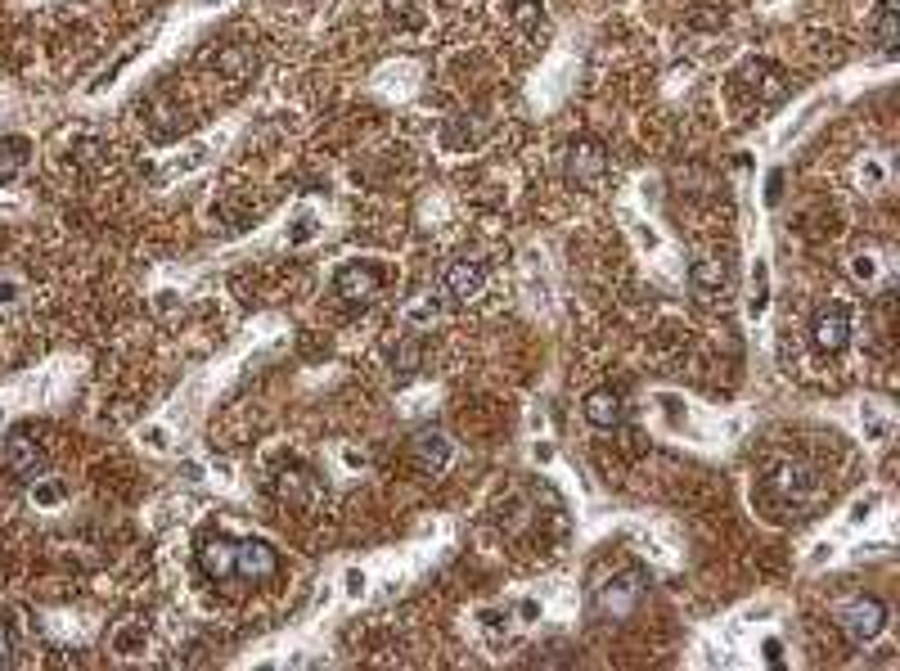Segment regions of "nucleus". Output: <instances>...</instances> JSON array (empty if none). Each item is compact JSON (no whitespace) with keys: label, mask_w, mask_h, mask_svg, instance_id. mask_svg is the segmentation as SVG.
Segmentation results:
<instances>
[{"label":"nucleus","mask_w":900,"mask_h":671,"mask_svg":"<svg viewBox=\"0 0 900 671\" xmlns=\"http://www.w3.org/2000/svg\"><path fill=\"white\" fill-rule=\"evenodd\" d=\"M837 622L855 644H869L887 631V604L882 599H851V604L837 608Z\"/></svg>","instance_id":"nucleus-1"},{"label":"nucleus","mask_w":900,"mask_h":671,"mask_svg":"<svg viewBox=\"0 0 900 671\" xmlns=\"http://www.w3.org/2000/svg\"><path fill=\"white\" fill-rule=\"evenodd\" d=\"M810 343H815V352H824V356H842L846 343H851V311H846L842 302L824 307L815 320H810Z\"/></svg>","instance_id":"nucleus-2"},{"label":"nucleus","mask_w":900,"mask_h":671,"mask_svg":"<svg viewBox=\"0 0 900 671\" xmlns=\"http://www.w3.org/2000/svg\"><path fill=\"white\" fill-rule=\"evenodd\" d=\"M567 176H572V185H581V190H599V185L608 181V154H603V145L576 140L572 154H567Z\"/></svg>","instance_id":"nucleus-3"},{"label":"nucleus","mask_w":900,"mask_h":671,"mask_svg":"<svg viewBox=\"0 0 900 671\" xmlns=\"http://www.w3.org/2000/svg\"><path fill=\"white\" fill-rule=\"evenodd\" d=\"M383 266H374V262H347L338 275H333V289L342 293L347 302H369V298H378L383 293Z\"/></svg>","instance_id":"nucleus-4"},{"label":"nucleus","mask_w":900,"mask_h":671,"mask_svg":"<svg viewBox=\"0 0 900 671\" xmlns=\"http://www.w3.org/2000/svg\"><path fill=\"white\" fill-rule=\"evenodd\" d=\"M279 572V554L266 541H234V577L239 581H270Z\"/></svg>","instance_id":"nucleus-5"},{"label":"nucleus","mask_w":900,"mask_h":671,"mask_svg":"<svg viewBox=\"0 0 900 671\" xmlns=\"http://www.w3.org/2000/svg\"><path fill=\"white\" fill-rule=\"evenodd\" d=\"M639 599H644V577H639V572H626V577L608 581V586L599 590V613L608 617V622L612 617H630Z\"/></svg>","instance_id":"nucleus-6"},{"label":"nucleus","mask_w":900,"mask_h":671,"mask_svg":"<svg viewBox=\"0 0 900 671\" xmlns=\"http://www.w3.org/2000/svg\"><path fill=\"white\" fill-rule=\"evenodd\" d=\"M482 289H486V266L477 262V257H459V262L446 266V293L455 302L482 298Z\"/></svg>","instance_id":"nucleus-7"},{"label":"nucleus","mask_w":900,"mask_h":671,"mask_svg":"<svg viewBox=\"0 0 900 671\" xmlns=\"http://www.w3.org/2000/svg\"><path fill=\"white\" fill-rule=\"evenodd\" d=\"M0 460H5V469L14 473V478H27V482L41 478V473H45V455H41V446H36L32 437H23V433L9 437V442L0 446Z\"/></svg>","instance_id":"nucleus-8"},{"label":"nucleus","mask_w":900,"mask_h":671,"mask_svg":"<svg viewBox=\"0 0 900 671\" xmlns=\"http://www.w3.org/2000/svg\"><path fill=\"white\" fill-rule=\"evenodd\" d=\"M410 460L419 473H441L450 464V437L446 433H419L410 437Z\"/></svg>","instance_id":"nucleus-9"},{"label":"nucleus","mask_w":900,"mask_h":671,"mask_svg":"<svg viewBox=\"0 0 900 671\" xmlns=\"http://www.w3.org/2000/svg\"><path fill=\"white\" fill-rule=\"evenodd\" d=\"M689 284H693L698 298H716V293L729 284V262L725 257H698V262L689 266Z\"/></svg>","instance_id":"nucleus-10"},{"label":"nucleus","mask_w":900,"mask_h":671,"mask_svg":"<svg viewBox=\"0 0 900 671\" xmlns=\"http://www.w3.org/2000/svg\"><path fill=\"white\" fill-rule=\"evenodd\" d=\"M198 568H203L212 581L234 577V541H225V536L203 541V545H198Z\"/></svg>","instance_id":"nucleus-11"},{"label":"nucleus","mask_w":900,"mask_h":671,"mask_svg":"<svg viewBox=\"0 0 900 671\" xmlns=\"http://www.w3.org/2000/svg\"><path fill=\"white\" fill-rule=\"evenodd\" d=\"M585 419H590L594 428H617L621 419H626V406H621V397L612 388H594L590 397H585Z\"/></svg>","instance_id":"nucleus-12"},{"label":"nucleus","mask_w":900,"mask_h":671,"mask_svg":"<svg viewBox=\"0 0 900 671\" xmlns=\"http://www.w3.org/2000/svg\"><path fill=\"white\" fill-rule=\"evenodd\" d=\"M896 41H900V5H896V0H882V5H878V46L891 55Z\"/></svg>","instance_id":"nucleus-13"},{"label":"nucleus","mask_w":900,"mask_h":671,"mask_svg":"<svg viewBox=\"0 0 900 671\" xmlns=\"http://www.w3.org/2000/svg\"><path fill=\"white\" fill-rule=\"evenodd\" d=\"M419 361H423V343H419V338H405V343H396V352H392V370L401 374V379H410V374L419 370Z\"/></svg>","instance_id":"nucleus-14"},{"label":"nucleus","mask_w":900,"mask_h":671,"mask_svg":"<svg viewBox=\"0 0 900 671\" xmlns=\"http://www.w3.org/2000/svg\"><path fill=\"white\" fill-rule=\"evenodd\" d=\"M509 14H513V23H518V28L536 32L540 23H545V0H513Z\"/></svg>","instance_id":"nucleus-15"},{"label":"nucleus","mask_w":900,"mask_h":671,"mask_svg":"<svg viewBox=\"0 0 900 671\" xmlns=\"http://www.w3.org/2000/svg\"><path fill=\"white\" fill-rule=\"evenodd\" d=\"M216 64H221L230 77H243V73L252 68V50H225V55L216 59Z\"/></svg>","instance_id":"nucleus-16"},{"label":"nucleus","mask_w":900,"mask_h":671,"mask_svg":"<svg viewBox=\"0 0 900 671\" xmlns=\"http://www.w3.org/2000/svg\"><path fill=\"white\" fill-rule=\"evenodd\" d=\"M765 302H770V298H765V266H756V293H752V316H761V311H765Z\"/></svg>","instance_id":"nucleus-17"},{"label":"nucleus","mask_w":900,"mask_h":671,"mask_svg":"<svg viewBox=\"0 0 900 671\" xmlns=\"http://www.w3.org/2000/svg\"><path fill=\"white\" fill-rule=\"evenodd\" d=\"M59 496H63L59 482H41V487H36V500H41V505H59Z\"/></svg>","instance_id":"nucleus-18"},{"label":"nucleus","mask_w":900,"mask_h":671,"mask_svg":"<svg viewBox=\"0 0 900 671\" xmlns=\"http://www.w3.org/2000/svg\"><path fill=\"white\" fill-rule=\"evenodd\" d=\"M140 640H144V626H126V631L117 635V649L126 653V649H135V644H140Z\"/></svg>","instance_id":"nucleus-19"},{"label":"nucleus","mask_w":900,"mask_h":671,"mask_svg":"<svg viewBox=\"0 0 900 671\" xmlns=\"http://www.w3.org/2000/svg\"><path fill=\"white\" fill-rule=\"evenodd\" d=\"M783 199V172H770V185H765V203H779Z\"/></svg>","instance_id":"nucleus-20"},{"label":"nucleus","mask_w":900,"mask_h":671,"mask_svg":"<svg viewBox=\"0 0 900 671\" xmlns=\"http://www.w3.org/2000/svg\"><path fill=\"white\" fill-rule=\"evenodd\" d=\"M342 581H347V595H365V572H360V568H351Z\"/></svg>","instance_id":"nucleus-21"},{"label":"nucleus","mask_w":900,"mask_h":671,"mask_svg":"<svg viewBox=\"0 0 900 671\" xmlns=\"http://www.w3.org/2000/svg\"><path fill=\"white\" fill-rule=\"evenodd\" d=\"M9 658H14V635L0 626V667H9Z\"/></svg>","instance_id":"nucleus-22"},{"label":"nucleus","mask_w":900,"mask_h":671,"mask_svg":"<svg viewBox=\"0 0 900 671\" xmlns=\"http://www.w3.org/2000/svg\"><path fill=\"white\" fill-rule=\"evenodd\" d=\"M311 235H315V221H311V217H302V226H297L288 239H293V244H306V239H311Z\"/></svg>","instance_id":"nucleus-23"},{"label":"nucleus","mask_w":900,"mask_h":671,"mask_svg":"<svg viewBox=\"0 0 900 671\" xmlns=\"http://www.w3.org/2000/svg\"><path fill=\"white\" fill-rule=\"evenodd\" d=\"M765 662H770V667H779V662H783V644L779 640H765Z\"/></svg>","instance_id":"nucleus-24"},{"label":"nucleus","mask_w":900,"mask_h":671,"mask_svg":"<svg viewBox=\"0 0 900 671\" xmlns=\"http://www.w3.org/2000/svg\"><path fill=\"white\" fill-rule=\"evenodd\" d=\"M851 271L860 275V280H869V275H873V262H869V257H855V266H851Z\"/></svg>","instance_id":"nucleus-25"},{"label":"nucleus","mask_w":900,"mask_h":671,"mask_svg":"<svg viewBox=\"0 0 900 671\" xmlns=\"http://www.w3.org/2000/svg\"><path fill=\"white\" fill-rule=\"evenodd\" d=\"M149 446H158V451H162V446H167V433H162V428H149Z\"/></svg>","instance_id":"nucleus-26"}]
</instances>
